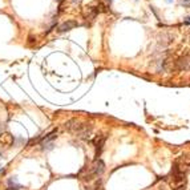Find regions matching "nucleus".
<instances>
[{
  "label": "nucleus",
  "instance_id": "5",
  "mask_svg": "<svg viewBox=\"0 0 190 190\" xmlns=\"http://www.w3.org/2000/svg\"><path fill=\"white\" fill-rule=\"evenodd\" d=\"M20 184L17 182V179L16 178H9L8 179V189H11V190H17V189H20Z\"/></svg>",
  "mask_w": 190,
  "mask_h": 190
},
{
  "label": "nucleus",
  "instance_id": "4",
  "mask_svg": "<svg viewBox=\"0 0 190 190\" xmlns=\"http://www.w3.org/2000/svg\"><path fill=\"white\" fill-rule=\"evenodd\" d=\"M76 25H77V23H75V21H68V23H64L63 25H60L59 31H60V32H65V31L72 29L73 27H76Z\"/></svg>",
  "mask_w": 190,
  "mask_h": 190
},
{
  "label": "nucleus",
  "instance_id": "2",
  "mask_svg": "<svg viewBox=\"0 0 190 190\" xmlns=\"http://www.w3.org/2000/svg\"><path fill=\"white\" fill-rule=\"evenodd\" d=\"M176 68L178 71H187L190 68V55H185L177 59L176 61Z\"/></svg>",
  "mask_w": 190,
  "mask_h": 190
},
{
  "label": "nucleus",
  "instance_id": "6",
  "mask_svg": "<svg viewBox=\"0 0 190 190\" xmlns=\"http://www.w3.org/2000/svg\"><path fill=\"white\" fill-rule=\"evenodd\" d=\"M167 1H172V0H167Z\"/></svg>",
  "mask_w": 190,
  "mask_h": 190
},
{
  "label": "nucleus",
  "instance_id": "1",
  "mask_svg": "<svg viewBox=\"0 0 190 190\" xmlns=\"http://www.w3.org/2000/svg\"><path fill=\"white\" fill-rule=\"evenodd\" d=\"M105 170V164L101 160H96L90 167H88V173L84 176V179H92L95 177L101 176Z\"/></svg>",
  "mask_w": 190,
  "mask_h": 190
},
{
  "label": "nucleus",
  "instance_id": "3",
  "mask_svg": "<svg viewBox=\"0 0 190 190\" xmlns=\"http://www.w3.org/2000/svg\"><path fill=\"white\" fill-rule=\"evenodd\" d=\"M105 144V137H96L95 138V145L97 148V157L100 155L101 150H102V146Z\"/></svg>",
  "mask_w": 190,
  "mask_h": 190
}]
</instances>
